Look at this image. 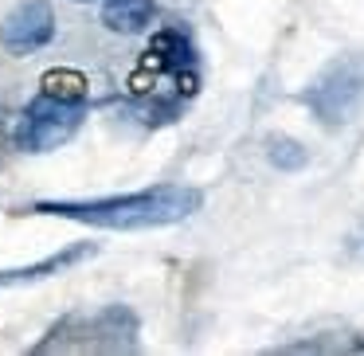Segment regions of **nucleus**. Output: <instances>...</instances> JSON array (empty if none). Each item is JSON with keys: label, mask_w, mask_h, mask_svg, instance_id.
I'll return each instance as SVG.
<instances>
[{"label": "nucleus", "mask_w": 364, "mask_h": 356, "mask_svg": "<svg viewBox=\"0 0 364 356\" xmlns=\"http://www.w3.org/2000/svg\"><path fill=\"white\" fill-rule=\"evenodd\" d=\"M200 207H204V192L192 184H153L141 192H114L90 200H36L16 207V215H48V220H71L102 231H153L184 223Z\"/></svg>", "instance_id": "nucleus-1"}, {"label": "nucleus", "mask_w": 364, "mask_h": 356, "mask_svg": "<svg viewBox=\"0 0 364 356\" xmlns=\"http://www.w3.org/2000/svg\"><path fill=\"white\" fill-rule=\"evenodd\" d=\"M90 110L87 82L79 75L51 71L43 79V87L20 106V114L12 118L9 141L20 153H51L59 145H67L82 129Z\"/></svg>", "instance_id": "nucleus-2"}, {"label": "nucleus", "mask_w": 364, "mask_h": 356, "mask_svg": "<svg viewBox=\"0 0 364 356\" xmlns=\"http://www.w3.org/2000/svg\"><path fill=\"white\" fill-rule=\"evenodd\" d=\"M141 337V317L122 301H110L98 313H67L36 340L32 352H129Z\"/></svg>", "instance_id": "nucleus-3"}, {"label": "nucleus", "mask_w": 364, "mask_h": 356, "mask_svg": "<svg viewBox=\"0 0 364 356\" xmlns=\"http://www.w3.org/2000/svg\"><path fill=\"white\" fill-rule=\"evenodd\" d=\"M55 9L48 0H20L9 16L0 20V48L12 59H24L32 51H43L55 40Z\"/></svg>", "instance_id": "nucleus-4"}, {"label": "nucleus", "mask_w": 364, "mask_h": 356, "mask_svg": "<svg viewBox=\"0 0 364 356\" xmlns=\"http://www.w3.org/2000/svg\"><path fill=\"white\" fill-rule=\"evenodd\" d=\"M364 98V71L356 63H337L306 90V102L314 106V114L321 122H345L356 110V102Z\"/></svg>", "instance_id": "nucleus-5"}, {"label": "nucleus", "mask_w": 364, "mask_h": 356, "mask_svg": "<svg viewBox=\"0 0 364 356\" xmlns=\"http://www.w3.org/2000/svg\"><path fill=\"white\" fill-rule=\"evenodd\" d=\"M90 254H98L95 243H67V247H59L55 254H48V259H40V262H24V266L0 270V290H16V286H36V282H48V278H59L71 266L87 262Z\"/></svg>", "instance_id": "nucleus-6"}, {"label": "nucleus", "mask_w": 364, "mask_h": 356, "mask_svg": "<svg viewBox=\"0 0 364 356\" xmlns=\"http://www.w3.org/2000/svg\"><path fill=\"white\" fill-rule=\"evenodd\" d=\"M98 20L106 32L114 36H141L157 20V4L153 0H98Z\"/></svg>", "instance_id": "nucleus-7"}, {"label": "nucleus", "mask_w": 364, "mask_h": 356, "mask_svg": "<svg viewBox=\"0 0 364 356\" xmlns=\"http://www.w3.org/2000/svg\"><path fill=\"white\" fill-rule=\"evenodd\" d=\"M267 161L274 168H282V173H298L309 157H306V149H301V141H294V137H286V134H274L267 141Z\"/></svg>", "instance_id": "nucleus-8"}, {"label": "nucleus", "mask_w": 364, "mask_h": 356, "mask_svg": "<svg viewBox=\"0 0 364 356\" xmlns=\"http://www.w3.org/2000/svg\"><path fill=\"white\" fill-rule=\"evenodd\" d=\"M71 4H98V0H71Z\"/></svg>", "instance_id": "nucleus-9"}]
</instances>
